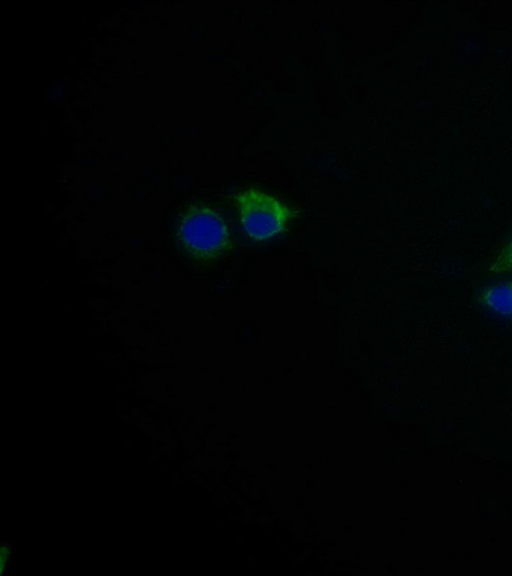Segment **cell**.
<instances>
[{
  "label": "cell",
  "mask_w": 512,
  "mask_h": 576,
  "mask_svg": "<svg viewBox=\"0 0 512 576\" xmlns=\"http://www.w3.org/2000/svg\"><path fill=\"white\" fill-rule=\"evenodd\" d=\"M177 238L197 261H211L232 248L229 228L220 213L204 205H192L181 215Z\"/></svg>",
  "instance_id": "6da1fadb"
},
{
  "label": "cell",
  "mask_w": 512,
  "mask_h": 576,
  "mask_svg": "<svg viewBox=\"0 0 512 576\" xmlns=\"http://www.w3.org/2000/svg\"><path fill=\"white\" fill-rule=\"evenodd\" d=\"M241 225L254 241L262 242L283 234L295 211L276 197L256 188L233 195Z\"/></svg>",
  "instance_id": "7a4b0ae2"
},
{
  "label": "cell",
  "mask_w": 512,
  "mask_h": 576,
  "mask_svg": "<svg viewBox=\"0 0 512 576\" xmlns=\"http://www.w3.org/2000/svg\"><path fill=\"white\" fill-rule=\"evenodd\" d=\"M478 298L488 310L503 316H512V280L484 288Z\"/></svg>",
  "instance_id": "3957f363"
},
{
  "label": "cell",
  "mask_w": 512,
  "mask_h": 576,
  "mask_svg": "<svg viewBox=\"0 0 512 576\" xmlns=\"http://www.w3.org/2000/svg\"><path fill=\"white\" fill-rule=\"evenodd\" d=\"M484 270L490 276H500L512 271V238L494 259L485 265Z\"/></svg>",
  "instance_id": "277c9868"
}]
</instances>
